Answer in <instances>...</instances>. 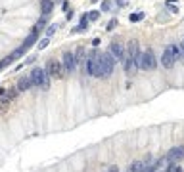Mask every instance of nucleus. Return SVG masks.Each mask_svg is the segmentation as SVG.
I'll list each match as a JSON object with an SVG mask.
<instances>
[{
	"label": "nucleus",
	"mask_w": 184,
	"mask_h": 172,
	"mask_svg": "<svg viewBox=\"0 0 184 172\" xmlns=\"http://www.w3.org/2000/svg\"><path fill=\"white\" fill-rule=\"evenodd\" d=\"M125 52H127V54H125V59H123V67H125L127 73H133L134 67H136V59H138V56H140L138 42H136V40H130Z\"/></svg>",
	"instance_id": "f257e3e1"
},
{
	"label": "nucleus",
	"mask_w": 184,
	"mask_h": 172,
	"mask_svg": "<svg viewBox=\"0 0 184 172\" xmlns=\"http://www.w3.org/2000/svg\"><path fill=\"white\" fill-rule=\"evenodd\" d=\"M136 67H138V69H142V71H154L155 67H157L154 50L148 48V50L142 52V54L138 56V59H136Z\"/></svg>",
	"instance_id": "f03ea898"
},
{
	"label": "nucleus",
	"mask_w": 184,
	"mask_h": 172,
	"mask_svg": "<svg viewBox=\"0 0 184 172\" xmlns=\"http://www.w3.org/2000/svg\"><path fill=\"white\" fill-rule=\"evenodd\" d=\"M115 63H117V59L113 57L111 52H106V54H100V69H102V79H106L109 77L115 69Z\"/></svg>",
	"instance_id": "7ed1b4c3"
},
{
	"label": "nucleus",
	"mask_w": 184,
	"mask_h": 172,
	"mask_svg": "<svg viewBox=\"0 0 184 172\" xmlns=\"http://www.w3.org/2000/svg\"><path fill=\"white\" fill-rule=\"evenodd\" d=\"M48 73L44 69H40V67H35L33 71H31V80H33V86H39L42 88V90H48L50 82H48Z\"/></svg>",
	"instance_id": "20e7f679"
},
{
	"label": "nucleus",
	"mask_w": 184,
	"mask_h": 172,
	"mask_svg": "<svg viewBox=\"0 0 184 172\" xmlns=\"http://www.w3.org/2000/svg\"><path fill=\"white\" fill-rule=\"evenodd\" d=\"M86 71L90 77H98V79H102V69H100V52H90V56H88L86 59Z\"/></svg>",
	"instance_id": "39448f33"
},
{
	"label": "nucleus",
	"mask_w": 184,
	"mask_h": 172,
	"mask_svg": "<svg viewBox=\"0 0 184 172\" xmlns=\"http://www.w3.org/2000/svg\"><path fill=\"white\" fill-rule=\"evenodd\" d=\"M46 73L50 75V79H61L64 77V65H61V61L58 59H50L48 65H46Z\"/></svg>",
	"instance_id": "423d86ee"
},
{
	"label": "nucleus",
	"mask_w": 184,
	"mask_h": 172,
	"mask_svg": "<svg viewBox=\"0 0 184 172\" xmlns=\"http://www.w3.org/2000/svg\"><path fill=\"white\" fill-rule=\"evenodd\" d=\"M61 65H64V71L65 73H73L77 69V59H75V54L73 52H65L64 57H61Z\"/></svg>",
	"instance_id": "0eeeda50"
},
{
	"label": "nucleus",
	"mask_w": 184,
	"mask_h": 172,
	"mask_svg": "<svg viewBox=\"0 0 184 172\" xmlns=\"http://www.w3.org/2000/svg\"><path fill=\"white\" fill-rule=\"evenodd\" d=\"M175 63H176L175 54H173V50H171V46H169V48H165V52H163V56H161V65L167 67V69H171Z\"/></svg>",
	"instance_id": "6e6552de"
},
{
	"label": "nucleus",
	"mask_w": 184,
	"mask_h": 172,
	"mask_svg": "<svg viewBox=\"0 0 184 172\" xmlns=\"http://www.w3.org/2000/svg\"><path fill=\"white\" fill-rule=\"evenodd\" d=\"M180 159H184V147L182 145L169 149V153H167V161H169V163H178Z\"/></svg>",
	"instance_id": "1a4fd4ad"
},
{
	"label": "nucleus",
	"mask_w": 184,
	"mask_h": 172,
	"mask_svg": "<svg viewBox=\"0 0 184 172\" xmlns=\"http://www.w3.org/2000/svg\"><path fill=\"white\" fill-rule=\"evenodd\" d=\"M109 52L113 54V57H115L117 61H123V59H125V54H127L119 42H111V48H109Z\"/></svg>",
	"instance_id": "9d476101"
},
{
	"label": "nucleus",
	"mask_w": 184,
	"mask_h": 172,
	"mask_svg": "<svg viewBox=\"0 0 184 172\" xmlns=\"http://www.w3.org/2000/svg\"><path fill=\"white\" fill-rule=\"evenodd\" d=\"M36 38H39V29H33V33H31L29 36H27V38H25V42H23V46H21V48H25V50H27L29 48V46H33L35 42H36Z\"/></svg>",
	"instance_id": "9b49d317"
},
{
	"label": "nucleus",
	"mask_w": 184,
	"mask_h": 172,
	"mask_svg": "<svg viewBox=\"0 0 184 172\" xmlns=\"http://www.w3.org/2000/svg\"><path fill=\"white\" fill-rule=\"evenodd\" d=\"M31 86H33V80H31V75H29V77H23V79L17 82V90H19V92H25V90H29Z\"/></svg>",
	"instance_id": "f8f14e48"
},
{
	"label": "nucleus",
	"mask_w": 184,
	"mask_h": 172,
	"mask_svg": "<svg viewBox=\"0 0 184 172\" xmlns=\"http://www.w3.org/2000/svg\"><path fill=\"white\" fill-rule=\"evenodd\" d=\"M171 50H173V54H175V59H176V61H178V59H184V52H182V48H180V44H173Z\"/></svg>",
	"instance_id": "ddd939ff"
},
{
	"label": "nucleus",
	"mask_w": 184,
	"mask_h": 172,
	"mask_svg": "<svg viewBox=\"0 0 184 172\" xmlns=\"http://www.w3.org/2000/svg\"><path fill=\"white\" fill-rule=\"evenodd\" d=\"M129 172H146V166H144V163H142V161H136V163L130 164Z\"/></svg>",
	"instance_id": "4468645a"
},
{
	"label": "nucleus",
	"mask_w": 184,
	"mask_h": 172,
	"mask_svg": "<svg viewBox=\"0 0 184 172\" xmlns=\"http://www.w3.org/2000/svg\"><path fill=\"white\" fill-rule=\"evenodd\" d=\"M50 12H52V0H42V14L50 15Z\"/></svg>",
	"instance_id": "2eb2a0df"
},
{
	"label": "nucleus",
	"mask_w": 184,
	"mask_h": 172,
	"mask_svg": "<svg viewBox=\"0 0 184 172\" xmlns=\"http://www.w3.org/2000/svg\"><path fill=\"white\" fill-rule=\"evenodd\" d=\"M130 21H133V23H136V21H140V19H144V14H142V12H138V14H130Z\"/></svg>",
	"instance_id": "dca6fc26"
},
{
	"label": "nucleus",
	"mask_w": 184,
	"mask_h": 172,
	"mask_svg": "<svg viewBox=\"0 0 184 172\" xmlns=\"http://www.w3.org/2000/svg\"><path fill=\"white\" fill-rule=\"evenodd\" d=\"M86 27H88V17H83V19H81V23H79V27H77L75 31H85Z\"/></svg>",
	"instance_id": "f3484780"
},
{
	"label": "nucleus",
	"mask_w": 184,
	"mask_h": 172,
	"mask_svg": "<svg viewBox=\"0 0 184 172\" xmlns=\"http://www.w3.org/2000/svg\"><path fill=\"white\" fill-rule=\"evenodd\" d=\"M165 172H182V168H180V166H178V164L171 163L169 166H167V170H165Z\"/></svg>",
	"instance_id": "a211bd4d"
},
{
	"label": "nucleus",
	"mask_w": 184,
	"mask_h": 172,
	"mask_svg": "<svg viewBox=\"0 0 184 172\" xmlns=\"http://www.w3.org/2000/svg\"><path fill=\"white\" fill-rule=\"evenodd\" d=\"M83 56H85V50H83V48H79V50H77V54H75L77 63H81V61H83Z\"/></svg>",
	"instance_id": "6ab92c4d"
},
{
	"label": "nucleus",
	"mask_w": 184,
	"mask_h": 172,
	"mask_svg": "<svg viewBox=\"0 0 184 172\" xmlns=\"http://www.w3.org/2000/svg\"><path fill=\"white\" fill-rule=\"evenodd\" d=\"M86 17L90 19V21H96V19L100 17V12H96V10H94V12H90V14H86Z\"/></svg>",
	"instance_id": "aec40b11"
},
{
	"label": "nucleus",
	"mask_w": 184,
	"mask_h": 172,
	"mask_svg": "<svg viewBox=\"0 0 184 172\" xmlns=\"http://www.w3.org/2000/svg\"><path fill=\"white\" fill-rule=\"evenodd\" d=\"M56 31H58V25H50V27L46 29V36H52V35L56 33Z\"/></svg>",
	"instance_id": "412c9836"
},
{
	"label": "nucleus",
	"mask_w": 184,
	"mask_h": 172,
	"mask_svg": "<svg viewBox=\"0 0 184 172\" xmlns=\"http://www.w3.org/2000/svg\"><path fill=\"white\" fill-rule=\"evenodd\" d=\"M48 42H50V40H48V36H46V38H42V40L39 42V48H40V50H44L46 46H48Z\"/></svg>",
	"instance_id": "4be33fe9"
},
{
	"label": "nucleus",
	"mask_w": 184,
	"mask_h": 172,
	"mask_svg": "<svg viewBox=\"0 0 184 172\" xmlns=\"http://www.w3.org/2000/svg\"><path fill=\"white\" fill-rule=\"evenodd\" d=\"M109 8H111V2H109V0H104V2H102V10H104V12H108Z\"/></svg>",
	"instance_id": "5701e85b"
},
{
	"label": "nucleus",
	"mask_w": 184,
	"mask_h": 172,
	"mask_svg": "<svg viewBox=\"0 0 184 172\" xmlns=\"http://www.w3.org/2000/svg\"><path fill=\"white\" fill-rule=\"evenodd\" d=\"M115 27H117V19H111V21L108 23V31H113Z\"/></svg>",
	"instance_id": "b1692460"
},
{
	"label": "nucleus",
	"mask_w": 184,
	"mask_h": 172,
	"mask_svg": "<svg viewBox=\"0 0 184 172\" xmlns=\"http://www.w3.org/2000/svg\"><path fill=\"white\" fill-rule=\"evenodd\" d=\"M117 4H119V6H127V0H119Z\"/></svg>",
	"instance_id": "393cba45"
},
{
	"label": "nucleus",
	"mask_w": 184,
	"mask_h": 172,
	"mask_svg": "<svg viewBox=\"0 0 184 172\" xmlns=\"http://www.w3.org/2000/svg\"><path fill=\"white\" fill-rule=\"evenodd\" d=\"M180 48H182V52H184V40H182V44H180Z\"/></svg>",
	"instance_id": "a878e982"
},
{
	"label": "nucleus",
	"mask_w": 184,
	"mask_h": 172,
	"mask_svg": "<svg viewBox=\"0 0 184 172\" xmlns=\"http://www.w3.org/2000/svg\"><path fill=\"white\" fill-rule=\"evenodd\" d=\"M127 172H129V170H127Z\"/></svg>",
	"instance_id": "bb28decb"
}]
</instances>
